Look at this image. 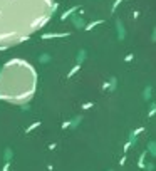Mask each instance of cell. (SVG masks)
<instances>
[{"instance_id": "6da1fadb", "label": "cell", "mask_w": 156, "mask_h": 171, "mask_svg": "<svg viewBox=\"0 0 156 171\" xmlns=\"http://www.w3.org/2000/svg\"><path fill=\"white\" fill-rule=\"evenodd\" d=\"M54 0H0V45L27 39L49 20Z\"/></svg>"}, {"instance_id": "7a4b0ae2", "label": "cell", "mask_w": 156, "mask_h": 171, "mask_svg": "<svg viewBox=\"0 0 156 171\" xmlns=\"http://www.w3.org/2000/svg\"><path fill=\"white\" fill-rule=\"evenodd\" d=\"M35 76L25 62H10L0 72V97L14 102H22L32 96Z\"/></svg>"}]
</instances>
